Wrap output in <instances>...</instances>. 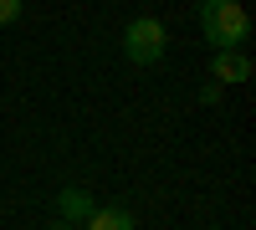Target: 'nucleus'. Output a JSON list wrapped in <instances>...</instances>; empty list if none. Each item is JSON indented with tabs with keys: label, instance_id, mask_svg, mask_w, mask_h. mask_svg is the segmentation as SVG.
Here are the masks:
<instances>
[{
	"label": "nucleus",
	"instance_id": "f257e3e1",
	"mask_svg": "<svg viewBox=\"0 0 256 230\" xmlns=\"http://www.w3.org/2000/svg\"><path fill=\"white\" fill-rule=\"evenodd\" d=\"M200 31L216 51H241L251 36V15L241 0H200Z\"/></svg>",
	"mask_w": 256,
	"mask_h": 230
},
{
	"label": "nucleus",
	"instance_id": "f03ea898",
	"mask_svg": "<svg viewBox=\"0 0 256 230\" xmlns=\"http://www.w3.org/2000/svg\"><path fill=\"white\" fill-rule=\"evenodd\" d=\"M164 46H169L164 20L138 15V20H128V26H123V56L134 61V67H154V61L164 56Z\"/></svg>",
	"mask_w": 256,
	"mask_h": 230
},
{
	"label": "nucleus",
	"instance_id": "7ed1b4c3",
	"mask_svg": "<svg viewBox=\"0 0 256 230\" xmlns=\"http://www.w3.org/2000/svg\"><path fill=\"white\" fill-rule=\"evenodd\" d=\"M251 56L246 51H216V61H210V77L220 82V87H236V82H251Z\"/></svg>",
	"mask_w": 256,
	"mask_h": 230
},
{
	"label": "nucleus",
	"instance_id": "20e7f679",
	"mask_svg": "<svg viewBox=\"0 0 256 230\" xmlns=\"http://www.w3.org/2000/svg\"><path fill=\"white\" fill-rule=\"evenodd\" d=\"M88 230H138V220H134V210H123V205H92Z\"/></svg>",
	"mask_w": 256,
	"mask_h": 230
},
{
	"label": "nucleus",
	"instance_id": "39448f33",
	"mask_svg": "<svg viewBox=\"0 0 256 230\" xmlns=\"http://www.w3.org/2000/svg\"><path fill=\"white\" fill-rule=\"evenodd\" d=\"M56 210H62V220H88L92 215V195L77 190V184H67V190L56 195Z\"/></svg>",
	"mask_w": 256,
	"mask_h": 230
},
{
	"label": "nucleus",
	"instance_id": "423d86ee",
	"mask_svg": "<svg viewBox=\"0 0 256 230\" xmlns=\"http://www.w3.org/2000/svg\"><path fill=\"white\" fill-rule=\"evenodd\" d=\"M10 20H20V0H0V26H10Z\"/></svg>",
	"mask_w": 256,
	"mask_h": 230
},
{
	"label": "nucleus",
	"instance_id": "0eeeda50",
	"mask_svg": "<svg viewBox=\"0 0 256 230\" xmlns=\"http://www.w3.org/2000/svg\"><path fill=\"white\" fill-rule=\"evenodd\" d=\"M52 230H72V225H52Z\"/></svg>",
	"mask_w": 256,
	"mask_h": 230
}]
</instances>
